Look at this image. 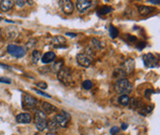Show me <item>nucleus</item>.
I'll return each mask as SVG.
<instances>
[{
  "mask_svg": "<svg viewBox=\"0 0 160 135\" xmlns=\"http://www.w3.org/2000/svg\"><path fill=\"white\" fill-rule=\"evenodd\" d=\"M115 89L116 92L121 95H129L133 91V85L125 78H121L116 82Z\"/></svg>",
  "mask_w": 160,
  "mask_h": 135,
  "instance_id": "f257e3e1",
  "label": "nucleus"
},
{
  "mask_svg": "<svg viewBox=\"0 0 160 135\" xmlns=\"http://www.w3.org/2000/svg\"><path fill=\"white\" fill-rule=\"evenodd\" d=\"M58 78L61 83L65 86H70L73 84L72 72H71V70L67 67L61 68L59 70V71L58 72Z\"/></svg>",
  "mask_w": 160,
  "mask_h": 135,
  "instance_id": "f03ea898",
  "label": "nucleus"
},
{
  "mask_svg": "<svg viewBox=\"0 0 160 135\" xmlns=\"http://www.w3.org/2000/svg\"><path fill=\"white\" fill-rule=\"evenodd\" d=\"M35 121H36V128L39 131L45 130L47 127V114H45L42 110H37L35 114Z\"/></svg>",
  "mask_w": 160,
  "mask_h": 135,
  "instance_id": "7ed1b4c3",
  "label": "nucleus"
},
{
  "mask_svg": "<svg viewBox=\"0 0 160 135\" xmlns=\"http://www.w3.org/2000/svg\"><path fill=\"white\" fill-rule=\"evenodd\" d=\"M76 60L80 66L87 68L91 65V62L93 60L92 54H87V52H83V54H79L76 56Z\"/></svg>",
  "mask_w": 160,
  "mask_h": 135,
  "instance_id": "20e7f679",
  "label": "nucleus"
},
{
  "mask_svg": "<svg viewBox=\"0 0 160 135\" xmlns=\"http://www.w3.org/2000/svg\"><path fill=\"white\" fill-rule=\"evenodd\" d=\"M37 105V99L28 94H23L22 107L24 109H33Z\"/></svg>",
  "mask_w": 160,
  "mask_h": 135,
  "instance_id": "39448f33",
  "label": "nucleus"
},
{
  "mask_svg": "<svg viewBox=\"0 0 160 135\" xmlns=\"http://www.w3.org/2000/svg\"><path fill=\"white\" fill-rule=\"evenodd\" d=\"M54 120H55L56 123H58V125L59 127L65 128L67 126V124H68V122H69V120H70V114L68 113H66V111L62 110L60 114L55 115Z\"/></svg>",
  "mask_w": 160,
  "mask_h": 135,
  "instance_id": "423d86ee",
  "label": "nucleus"
},
{
  "mask_svg": "<svg viewBox=\"0 0 160 135\" xmlns=\"http://www.w3.org/2000/svg\"><path fill=\"white\" fill-rule=\"evenodd\" d=\"M7 51L10 55H12L17 58H21L23 56H25L26 50L22 48V46L16 45V44H9L7 46Z\"/></svg>",
  "mask_w": 160,
  "mask_h": 135,
  "instance_id": "0eeeda50",
  "label": "nucleus"
},
{
  "mask_svg": "<svg viewBox=\"0 0 160 135\" xmlns=\"http://www.w3.org/2000/svg\"><path fill=\"white\" fill-rule=\"evenodd\" d=\"M59 7L61 9V11L65 14H71L73 12L74 10V6L72 2L70 1V0H59Z\"/></svg>",
  "mask_w": 160,
  "mask_h": 135,
  "instance_id": "6e6552de",
  "label": "nucleus"
},
{
  "mask_svg": "<svg viewBox=\"0 0 160 135\" xmlns=\"http://www.w3.org/2000/svg\"><path fill=\"white\" fill-rule=\"evenodd\" d=\"M144 62L146 67H155L157 65V59L152 54H147L144 55Z\"/></svg>",
  "mask_w": 160,
  "mask_h": 135,
  "instance_id": "1a4fd4ad",
  "label": "nucleus"
},
{
  "mask_svg": "<svg viewBox=\"0 0 160 135\" xmlns=\"http://www.w3.org/2000/svg\"><path fill=\"white\" fill-rule=\"evenodd\" d=\"M91 5H92V3H91L90 0H77V2H76L77 10L80 13L86 12V11L91 7Z\"/></svg>",
  "mask_w": 160,
  "mask_h": 135,
  "instance_id": "9d476101",
  "label": "nucleus"
},
{
  "mask_svg": "<svg viewBox=\"0 0 160 135\" xmlns=\"http://www.w3.org/2000/svg\"><path fill=\"white\" fill-rule=\"evenodd\" d=\"M134 67H135V62L134 59H131V58H129V59H128L127 61H125L124 63V65L122 67V70L125 73V75L127 74H130L131 72L134 70Z\"/></svg>",
  "mask_w": 160,
  "mask_h": 135,
  "instance_id": "9b49d317",
  "label": "nucleus"
},
{
  "mask_svg": "<svg viewBox=\"0 0 160 135\" xmlns=\"http://www.w3.org/2000/svg\"><path fill=\"white\" fill-rule=\"evenodd\" d=\"M51 43L55 48H65L66 46V40L62 36H56L54 37L51 40Z\"/></svg>",
  "mask_w": 160,
  "mask_h": 135,
  "instance_id": "f8f14e48",
  "label": "nucleus"
},
{
  "mask_svg": "<svg viewBox=\"0 0 160 135\" xmlns=\"http://www.w3.org/2000/svg\"><path fill=\"white\" fill-rule=\"evenodd\" d=\"M14 2H15L14 0H1V2H0V9L3 12H7L10 9H12Z\"/></svg>",
  "mask_w": 160,
  "mask_h": 135,
  "instance_id": "ddd939ff",
  "label": "nucleus"
},
{
  "mask_svg": "<svg viewBox=\"0 0 160 135\" xmlns=\"http://www.w3.org/2000/svg\"><path fill=\"white\" fill-rule=\"evenodd\" d=\"M42 109H43V113L45 114H50L51 113H54V111H58V109H56L54 105H50L49 103H44L42 105Z\"/></svg>",
  "mask_w": 160,
  "mask_h": 135,
  "instance_id": "4468645a",
  "label": "nucleus"
},
{
  "mask_svg": "<svg viewBox=\"0 0 160 135\" xmlns=\"http://www.w3.org/2000/svg\"><path fill=\"white\" fill-rule=\"evenodd\" d=\"M54 59H55V54H54V52H53V51L45 52V54L42 56V61L45 64L53 62Z\"/></svg>",
  "mask_w": 160,
  "mask_h": 135,
  "instance_id": "2eb2a0df",
  "label": "nucleus"
},
{
  "mask_svg": "<svg viewBox=\"0 0 160 135\" xmlns=\"http://www.w3.org/2000/svg\"><path fill=\"white\" fill-rule=\"evenodd\" d=\"M16 120L19 123H30L32 117L29 114H20L16 116Z\"/></svg>",
  "mask_w": 160,
  "mask_h": 135,
  "instance_id": "dca6fc26",
  "label": "nucleus"
},
{
  "mask_svg": "<svg viewBox=\"0 0 160 135\" xmlns=\"http://www.w3.org/2000/svg\"><path fill=\"white\" fill-rule=\"evenodd\" d=\"M154 10H155V9L152 8V7H149V6H144V5H141V6H139V12L142 16L149 15L152 12H154Z\"/></svg>",
  "mask_w": 160,
  "mask_h": 135,
  "instance_id": "f3484780",
  "label": "nucleus"
},
{
  "mask_svg": "<svg viewBox=\"0 0 160 135\" xmlns=\"http://www.w3.org/2000/svg\"><path fill=\"white\" fill-rule=\"evenodd\" d=\"M62 64H64V60H59L56 61L55 63H54L53 65L49 67V70L51 72H54V73H58L59 70L62 67Z\"/></svg>",
  "mask_w": 160,
  "mask_h": 135,
  "instance_id": "a211bd4d",
  "label": "nucleus"
},
{
  "mask_svg": "<svg viewBox=\"0 0 160 135\" xmlns=\"http://www.w3.org/2000/svg\"><path fill=\"white\" fill-rule=\"evenodd\" d=\"M47 127L49 128V131H53V133H54L55 131H58L59 126L58 125V123L55 122L54 119H50L49 122H47Z\"/></svg>",
  "mask_w": 160,
  "mask_h": 135,
  "instance_id": "6ab92c4d",
  "label": "nucleus"
},
{
  "mask_svg": "<svg viewBox=\"0 0 160 135\" xmlns=\"http://www.w3.org/2000/svg\"><path fill=\"white\" fill-rule=\"evenodd\" d=\"M129 102H130V99L127 95H122V96H120V98H119V104L121 105H124V107L128 105L129 104Z\"/></svg>",
  "mask_w": 160,
  "mask_h": 135,
  "instance_id": "aec40b11",
  "label": "nucleus"
},
{
  "mask_svg": "<svg viewBox=\"0 0 160 135\" xmlns=\"http://www.w3.org/2000/svg\"><path fill=\"white\" fill-rule=\"evenodd\" d=\"M152 109H153V105H146V107H144V108H142V109H139V114H141V115H144V116H145L148 114H150L151 111H152Z\"/></svg>",
  "mask_w": 160,
  "mask_h": 135,
  "instance_id": "412c9836",
  "label": "nucleus"
},
{
  "mask_svg": "<svg viewBox=\"0 0 160 135\" xmlns=\"http://www.w3.org/2000/svg\"><path fill=\"white\" fill-rule=\"evenodd\" d=\"M42 57V54L40 50H34L33 54H32V59H33V63L36 64L38 63V61L40 60V58Z\"/></svg>",
  "mask_w": 160,
  "mask_h": 135,
  "instance_id": "4be33fe9",
  "label": "nucleus"
},
{
  "mask_svg": "<svg viewBox=\"0 0 160 135\" xmlns=\"http://www.w3.org/2000/svg\"><path fill=\"white\" fill-rule=\"evenodd\" d=\"M90 44H91V46H92L94 49H100L102 48L101 42H100L99 40H97V39H92V40H91Z\"/></svg>",
  "mask_w": 160,
  "mask_h": 135,
  "instance_id": "5701e85b",
  "label": "nucleus"
},
{
  "mask_svg": "<svg viewBox=\"0 0 160 135\" xmlns=\"http://www.w3.org/2000/svg\"><path fill=\"white\" fill-rule=\"evenodd\" d=\"M112 11H113V8L111 6H103L102 8H100L98 14L99 15H106L108 13L112 12Z\"/></svg>",
  "mask_w": 160,
  "mask_h": 135,
  "instance_id": "b1692460",
  "label": "nucleus"
},
{
  "mask_svg": "<svg viewBox=\"0 0 160 135\" xmlns=\"http://www.w3.org/2000/svg\"><path fill=\"white\" fill-rule=\"evenodd\" d=\"M109 33H110L111 38L116 39V38L118 37V35H119V30H118L117 28L114 27V26H111L110 29H109Z\"/></svg>",
  "mask_w": 160,
  "mask_h": 135,
  "instance_id": "393cba45",
  "label": "nucleus"
},
{
  "mask_svg": "<svg viewBox=\"0 0 160 135\" xmlns=\"http://www.w3.org/2000/svg\"><path fill=\"white\" fill-rule=\"evenodd\" d=\"M92 86H93V84L90 80H85L82 84L83 89H85V90H90L91 88H92Z\"/></svg>",
  "mask_w": 160,
  "mask_h": 135,
  "instance_id": "a878e982",
  "label": "nucleus"
},
{
  "mask_svg": "<svg viewBox=\"0 0 160 135\" xmlns=\"http://www.w3.org/2000/svg\"><path fill=\"white\" fill-rule=\"evenodd\" d=\"M37 87L41 88V89L45 90V89L48 88V84H47V83H45V82H38V83H37Z\"/></svg>",
  "mask_w": 160,
  "mask_h": 135,
  "instance_id": "bb28decb",
  "label": "nucleus"
},
{
  "mask_svg": "<svg viewBox=\"0 0 160 135\" xmlns=\"http://www.w3.org/2000/svg\"><path fill=\"white\" fill-rule=\"evenodd\" d=\"M120 131V128L118 127V126H114V127H112V129H111V134L112 135H116L118 132Z\"/></svg>",
  "mask_w": 160,
  "mask_h": 135,
  "instance_id": "cd10ccee",
  "label": "nucleus"
},
{
  "mask_svg": "<svg viewBox=\"0 0 160 135\" xmlns=\"http://www.w3.org/2000/svg\"><path fill=\"white\" fill-rule=\"evenodd\" d=\"M16 5L18 7H23L25 5V0H16Z\"/></svg>",
  "mask_w": 160,
  "mask_h": 135,
  "instance_id": "c85d7f7f",
  "label": "nucleus"
},
{
  "mask_svg": "<svg viewBox=\"0 0 160 135\" xmlns=\"http://www.w3.org/2000/svg\"><path fill=\"white\" fill-rule=\"evenodd\" d=\"M36 92H37V94H40V95H42V96H44V97H47V98H50V96L49 95H48V94H45V93H44V92H42V91H40V90H37V89H34Z\"/></svg>",
  "mask_w": 160,
  "mask_h": 135,
  "instance_id": "c756f323",
  "label": "nucleus"
},
{
  "mask_svg": "<svg viewBox=\"0 0 160 135\" xmlns=\"http://www.w3.org/2000/svg\"><path fill=\"white\" fill-rule=\"evenodd\" d=\"M0 82H1V83H7V84H10L11 83V80L10 79H8V78H0Z\"/></svg>",
  "mask_w": 160,
  "mask_h": 135,
  "instance_id": "7c9ffc66",
  "label": "nucleus"
},
{
  "mask_svg": "<svg viewBox=\"0 0 160 135\" xmlns=\"http://www.w3.org/2000/svg\"><path fill=\"white\" fill-rule=\"evenodd\" d=\"M127 128H128V124H127V123H123V124H122V129H123V130H125Z\"/></svg>",
  "mask_w": 160,
  "mask_h": 135,
  "instance_id": "2f4dec72",
  "label": "nucleus"
},
{
  "mask_svg": "<svg viewBox=\"0 0 160 135\" xmlns=\"http://www.w3.org/2000/svg\"><path fill=\"white\" fill-rule=\"evenodd\" d=\"M149 1L153 4H159V0H149Z\"/></svg>",
  "mask_w": 160,
  "mask_h": 135,
  "instance_id": "473e14b6",
  "label": "nucleus"
},
{
  "mask_svg": "<svg viewBox=\"0 0 160 135\" xmlns=\"http://www.w3.org/2000/svg\"><path fill=\"white\" fill-rule=\"evenodd\" d=\"M67 36H70V37H76V34H71V33H66Z\"/></svg>",
  "mask_w": 160,
  "mask_h": 135,
  "instance_id": "72a5a7b5",
  "label": "nucleus"
},
{
  "mask_svg": "<svg viewBox=\"0 0 160 135\" xmlns=\"http://www.w3.org/2000/svg\"><path fill=\"white\" fill-rule=\"evenodd\" d=\"M27 3L29 4V5H33L34 4V0H26Z\"/></svg>",
  "mask_w": 160,
  "mask_h": 135,
  "instance_id": "f704fd0d",
  "label": "nucleus"
},
{
  "mask_svg": "<svg viewBox=\"0 0 160 135\" xmlns=\"http://www.w3.org/2000/svg\"><path fill=\"white\" fill-rule=\"evenodd\" d=\"M0 66H1V67H3V68H6V69H10V67H9V66H6V65H4V64H2V63H0Z\"/></svg>",
  "mask_w": 160,
  "mask_h": 135,
  "instance_id": "c9c22d12",
  "label": "nucleus"
},
{
  "mask_svg": "<svg viewBox=\"0 0 160 135\" xmlns=\"http://www.w3.org/2000/svg\"><path fill=\"white\" fill-rule=\"evenodd\" d=\"M47 135H56L55 133H48Z\"/></svg>",
  "mask_w": 160,
  "mask_h": 135,
  "instance_id": "e433bc0d",
  "label": "nucleus"
},
{
  "mask_svg": "<svg viewBox=\"0 0 160 135\" xmlns=\"http://www.w3.org/2000/svg\"><path fill=\"white\" fill-rule=\"evenodd\" d=\"M0 36H1V29H0Z\"/></svg>",
  "mask_w": 160,
  "mask_h": 135,
  "instance_id": "4c0bfd02",
  "label": "nucleus"
},
{
  "mask_svg": "<svg viewBox=\"0 0 160 135\" xmlns=\"http://www.w3.org/2000/svg\"><path fill=\"white\" fill-rule=\"evenodd\" d=\"M105 1H110V0H105Z\"/></svg>",
  "mask_w": 160,
  "mask_h": 135,
  "instance_id": "58836bf2",
  "label": "nucleus"
},
{
  "mask_svg": "<svg viewBox=\"0 0 160 135\" xmlns=\"http://www.w3.org/2000/svg\"><path fill=\"white\" fill-rule=\"evenodd\" d=\"M36 135H39V134H36Z\"/></svg>",
  "mask_w": 160,
  "mask_h": 135,
  "instance_id": "ea45409f",
  "label": "nucleus"
}]
</instances>
